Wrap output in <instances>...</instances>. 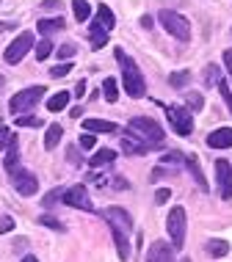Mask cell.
<instances>
[{
	"mask_svg": "<svg viewBox=\"0 0 232 262\" xmlns=\"http://www.w3.org/2000/svg\"><path fill=\"white\" fill-rule=\"evenodd\" d=\"M102 215H105V221H108L111 232H114L119 257L128 259V257H130V232H133V218H130V212L122 210V207H105Z\"/></svg>",
	"mask_w": 232,
	"mask_h": 262,
	"instance_id": "6da1fadb",
	"label": "cell"
},
{
	"mask_svg": "<svg viewBox=\"0 0 232 262\" xmlns=\"http://www.w3.org/2000/svg\"><path fill=\"white\" fill-rule=\"evenodd\" d=\"M116 61L122 63V86L128 91V97L141 100L146 89H144V75H141V69H138V63L133 58H128V53H124L122 47H116Z\"/></svg>",
	"mask_w": 232,
	"mask_h": 262,
	"instance_id": "7a4b0ae2",
	"label": "cell"
},
{
	"mask_svg": "<svg viewBox=\"0 0 232 262\" xmlns=\"http://www.w3.org/2000/svg\"><path fill=\"white\" fill-rule=\"evenodd\" d=\"M130 130L136 133V136L141 138L144 144H150V146H158L160 141L166 138L163 127L155 122V119H150V116H133V119H130Z\"/></svg>",
	"mask_w": 232,
	"mask_h": 262,
	"instance_id": "3957f363",
	"label": "cell"
},
{
	"mask_svg": "<svg viewBox=\"0 0 232 262\" xmlns=\"http://www.w3.org/2000/svg\"><path fill=\"white\" fill-rule=\"evenodd\" d=\"M158 23L163 25V31L172 33L174 39H180V41H188V39H191V25H188V19L182 17V14H177V11L163 9V11L158 14Z\"/></svg>",
	"mask_w": 232,
	"mask_h": 262,
	"instance_id": "277c9868",
	"label": "cell"
},
{
	"mask_svg": "<svg viewBox=\"0 0 232 262\" xmlns=\"http://www.w3.org/2000/svg\"><path fill=\"white\" fill-rule=\"evenodd\" d=\"M166 226H168V237H172V249H182L185 246V210L180 207H172L166 218Z\"/></svg>",
	"mask_w": 232,
	"mask_h": 262,
	"instance_id": "5b68a950",
	"label": "cell"
},
{
	"mask_svg": "<svg viewBox=\"0 0 232 262\" xmlns=\"http://www.w3.org/2000/svg\"><path fill=\"white\" fill-rule=\"evenodd\" d=\"M166 119H168V124H172V130L177 133V136L188 138L194 133L191 113H188L185 108H180V105H168V108H166Z\"/></svg>",
	"mask_w": 232,
	"mask_h": 262,
	"instance_id": "8992f818",
	"label": "cell"
},
{
	"mask_svg": "<svg viewBox=\"0 0 232 262\" xmlns=\"http://www.w3.org/2000/svg\"><path fill=\"white\" fill-rule=\"evenodd\" d=\"M36 45V39H33V33L31 31H23L19 33L17 39L11 41L9 47H6V53H3V61L6 63H19L28 55V50H31V47Z\"/></svg>",
	"mask_w": 232,
	"mask_h": 262,
	"instance_id": "52a82bcc",
	"label": "cell"
},
{
	"mask_svg": "<svg viewBox=\"0 0 232 262\" xmlns=\"http://www.w3.org/2000/svg\"><path fill=\"white\" fill-rule=\"evenodd\" d=\"M41 97H45V86H31V89H23L17 91V94L11 97L9 108L14 113H23V111H33V105H36Z\"/></svg>",
	"mask_w": 232,
	"mask_h": 262,
	"instance_id": "ba28073f",
	"label": "cell"
},
{
	"mask_svg": "<svg viewBox=\"0 0 232 262\" xmlns=\"http://www.w3.org/2000/svg\"><path fill=\"white\" fill-rule=\"evenodd\" d=\"M11 182H14V188H17V193H23V196H33L39 190V180L33 177L31 171H25V168H11Z\"/></svg>",
	"mask_w": 232,
	"mask_h": 262,
	"instance_id": "9c48e42d",
	"label": "cell"
},
{
	"mask_svg": "<svg viewBox=\"0 0 232 262\" xmlns=\"http://www.w3.org/2000/svg\"><path fill=\"white\" fill-rule=\"evenodd\" d=\"M69 207H75V210H86V212H91L94 210V204H91V199H89V190L83 188V185H75V188H69V190H64V196H61Z\"/></svg>",
	"mask_w": 232,
	"mask_h": 262,
	"instance_id": "30bf717a",
	"label": "cell"
},
{
	"mask_svg": "<svg viewBox=\"0 0 232 262\" xmlns=\"http://www.w3.org/2000/svg\"><path fill=\"white\" fill-rule=\"evenodd\" d=\"M216 174H219V193H221V199H232V166L227 160H216Z\"/></svg>",
	"mask_w": 232,
	"mask_h": 262,
	"instance_id": "8fae6325",
	"label": "cell"
},
{
	"mask_svg": "<svg viewBox=\"0 0 232 262\" xmlns=\"http://www.w3.org/2000/svg\"><path fill=\"white\" fill-rule=\"evenodd\" d=\"M150 149H152V146L144 144V141L138 138L133 130H128V133L122 136V152H124V155H144V152H150Z\"/></svg>",
	"mask_w": 232,
	"mask_h": 262,
	"instance_id": "7c38bea8",
	"label": "cell"
},
{
	"mask_svg": "<svg viewBox=\"0 0 232 262\" xmlns=\"http://www.w3.org/2000/svg\"><path fill=\"white\" fill-rule=\"evenodd\" d=\"M146 262H174V251L172 246H166L163 240H155L146 251Z\"/></svg>",
	"mask_w": 232,
	"mask_h": 262,
	"instance_id": "4fadbf2b",
	"label": "cell"
},
{
	"mask_svg": "<svg viewBox=\"0 0 232 262\" xmlns=\"http://www.w3.org/2000/svg\"><path fill=\"white\" fill-rule=\"evenodd\" d=\"M207 146L210 149H229L232 146V127H219L207 136Z\"/></svg>",
	"mask_w": 232,
	"mask_h": 262,
	"instance_id": "5bb4252c",
	"label": "cell"
},
{
	"mask_svg": "<svg viewBox=\"0 0 232 262\" xmlns=\"http://www.w3.org/2000/svg\"><path fill=\"white\" fill-rule=\"evenodd\" d=\"M185 163L188 168H191V177L196 180V185H199L202 190H210V185H207V180H205V174H202V168H199V160H196V155H185Z\"/></svg>",
	"mask_w": 232,
	"mask_h": 262,
	"instance_id": "9a60e30c",
	"label": "cell"
},
{
	"mask_svg": "<svg viewBox=\"0 0 232 262\" xmlns=\"http://www.w3.org/2000/svg\"><path fill=\"white\" fill-rule=\"evenodd\" d=\"M83 130H89V133H116L119 127L114 122H105V119H86V122H83Z\"/></svg>",
	"mask_w": 232,
	"mask_h": 262,
	"instance_id": "2e32d148",
	"label": "cell"
},
{
	"mask_svg": "<svg viewBox=\"0 0 232 262\" xmlns=\"http://www.w3.org/2000/svg\"><path fill=\"white\" fill-rule=\"evenodd\" d=\"M105 45H108V31H105L100 23H94L91 25V47H94V50H102Z\"/></svg>",
	"mask_w": 232,
	"mask_h": 262,
	"instance_id": "e0dca14e",
	"label": "cell"
},
{
	"mask_svg": "<svg viewBox=\"0 0 232 262\" xmlns=\"http://www.w3.org/2000/svg\"><path fill=\"white\" fill-rule=\"evenodd\" d=\"M210 257H224V254H229V243L227 240H221V237H213V240H207V249H205Z\"/></svg>",
	"mask_w": 232,
	"mask_h": 262,
	"instance_id": "ac0fdd59",
	"label": "cell"
},
{
	"mask_svg": "<svg viewBox=\"0 0 232 262\" xmlns=\"http://www.w3.org/2000/svg\"><path fill=\"white\" fill-rule=\"evenodd\" d=\"M97 23H100V25L105 28V31H111V28L116 25V19H114V11H111L105 3H100V6H97Z\"/></svg>",
	"mask_w": 232,
	"mask_h": 262,
	"instance_id": "d6986e66",
	"label": "cell"
},
{
	"mask_svg": "<svg viewBox=\"0 0 232 262\" xmlns=\"http://www.w3.org/2000/svg\"><path fill=\"white\" fill-rule=\"evenodd\" d=\"M39 28V33H41V36H53V33L55 31H61V28H64V19H61V17H55V19H41V23L36 25Z\"/></svg>",
	"mask_w": 232,
	"mask_h": 262,
	"instance_id": "ffe728a7",
	"label": "cell"
},
{
	"mask_svg": "<svg viewBox=\"0 0 232 262\" xmlns=\"http://www.w3.org/2000/svg\"><path fill=\"white\" fill-rule=\"evenodd\" d=\"M61 136H64L61 124H50V127H47V133H45V149H55V146H58V141H61Z\"/></svg>",
	"mask_w": 232,
	"mask_h": 262,
	"instance_id": "44dd1931",
	"label": "cell"
},
{
	"mask_svg": "<svg viewBox=\"0 0 232 262\" xmlns=\"http://www.w3.org/2000/svg\"><path fill=\"white\" fill-rule=\"evenodd\" d=\"M67 105H69V91H58V94H53L50 100H47V108H50L53 113L64 111Z\"/></svg>",
	"mask_w": 232,
	"mask_h": 262,
	"instance_id": "7402d4cb",
	"label": "cell"
},
{
	"mask_svg": "<svg viewBox=\"0 0 232 262\" xmlns=\"http://www.w3.org/2000/svg\"><path fill=\"white\" fill-rule=\"evenodd\" d=\"M116 160V152L114 149H100L97 155H91V166H105V163H114Z\"/></svg>",
	"mask_w": 232,
	"mask_h": 262,
	"instance_id": "603a6c76",
	"label": "cell"
},
{
	"mask_svg": "<svg viewBox=\"0 0 232 262\" xmlns=\"http://www.w3.org/2000/svg\"><path fill=\"white\" fill-rule=\"evenodd\" d=\"M188 80H191V72H188V69H182V72H172V75H168V86H172V89H182V86H188Z\"/></svg>",
	"mask_w": 232,
	"mask_h": 262,
	"instance_id": "cb8c5ba5",
	"label": "cell"
},
{
	"mask_svg": "<svg viewBox=\"0 0 232 262\" xmlns=\"http://www.w3.org/2000/svg\"><path fill=\"white\" fill-rule=\"evenodd\" d=\"M72 11H75V17H77V23H86L89 14H91L89 0H72Z\"/></svg>",
	"mask_w": 232,
	"mask_h": 262,
	"instance_id": "d4e9b609",
	"label": "cell"
},
{
	"mask_svg": "<svg viewBox=\"0 0 232 262\" xmlns=\"http://www.w3.org/2000/svg\"><path fill=\"white\" fill-rule=\"evenodd\" d=\"M102 91H105V100H108V102L119 100V86H116L114 77H105V80H102Z\"/></svg>",
	"mask_w": 232,
	"mask_h": 262,
	"instance_id": "484cf974",
	"label": "cell"
},
{
	"mask_svg": "<svg viewBox=\"0 0 232 262\" xmlns=\"http://www.w3.org/2000/svg\"><path fill=\"white\" fill-rule=\"evenodd\" d=\"M3 166H6V171H11V168H17V166H19V155H17V146H9V149H6Z\"/></svg>",
	"mask_w": 232,
	"mask_h": 262,
	"instance_id": "4316f807",
	"label": "cell"
},
{
	"mask_svg": "<svg viewBox=\"0 0 232 262\" xmlns=\"http://www.w3.org/2000/svg\"><path fill=\"white\" fill-rule=\"evenodd\" d=\"M50 53H53V41H50V39H41V41H36V58H39V61H45Z\"/></svg>",
	"mask_w": 232,
	"mask_h": 262,
	"instance_id": "83f0119b",
	"label": "cell"
},
{
	"mask_svg": "<svg viewBox=\"0 0 232 262\" xmlns=\"http://www.w3.org/2000/svg\"><path fill=\"white\" fill-rule=\"evenodd\" d=\"M14 144H17V136H14L9 127H0V146L9 149V146H14Z\"/></svg>",
	"mask_w": 232,
	"mask_h": 262,
	"instance_id": "f1b7e54d",
	"label": "cell"
},
{
	"mask_svg": "<svg viewBox=\"0 0 232 262\" xmlns=\"http://www.w3.org/2000/svg\"><path fill=\"white\" fill-rule=\"evenodd\" d=\"M14 124L17 127H41V119L39 116H23V113H19V116L14 119Z\"/></svg>",
	"mask_w": 232,
	"mask_h": 262,
	"instance_id": "f546056e",
	"label": "cell"
},
{
	"mask_svg": "<svg viewBox=\"0 0 232 262\" xmlns=\"http://www.w3.org/2000/svg\"><path fill=\"white\" fill-rule=\"evenodd\" d=\"M39 224H41V226H47V229L64 232V224H61L58 218H53V215H41V218H39Z\"/></svg>",
	"mask_w": 232,
	"mask_h": 262,
	"instance_id": "4dcf8cb0",
	"label": "cell"
},
{
	"mask_svg": "<svg viewBox=\"0 0 232 262\" xmlns=\"http://www.w3.org/2000/svg\"><path fill=\"white\" fill-rule=\"evenodd\" d=\"M182 160H185V152H168V155H163V160H160V163H163V166H166V163H168V166H180Z\"/></svg>",
	"mask_w": 232,
	"mask_h": 262,
	"instance_id": "1f68e13d",
	"label": "cell"
},
{
	"mask_svg": "<svg viewBox=\"0 0 232 262\" xmlns=\"http://www.w3.org/2000/svg\"><path fill=\"white\" fill-rule=\"evenodd\" d=\"M219 86V91H221V97H224V102H227V108H229V113H232V89H229V83H224V80H219L216 83Z\"/></svg>",
	"mask_w": 232,
	"mask_h": 262,
	"instance_id": "d6a6232c",
	"label": "cell"
},
{
	"mask_svg": "<svg viewBox=\"0 0 232 262\" xmlns=\"http://www.w3.org/2000/svg\"><path fill=\"white\" fill-rule=\"evenodd\" d=\"M61 196H64V190H58V188H55V190H50V193L45 196V207H47V210H50V207H55V204L61 202Z\"/></svg>",
	"mask_w": 232,
	"mask_h": 262,
	"instance_id": "836d02e7",
	"label": "cell"
},
{
	"mask_svg": "<svg viewBox=\"0 0 232 262\" xmlns=\"http://www.w3.org/2000/svg\"><path fill=\"white\" fill-rule=\"evenodd\" d=\"M75 53H77V45H72V41H67V45L58 47V58H72Z\"/></svg>",
	"mask_w": 232,
	"mask_h": 262,
	"instance_id": "e575fe53",
	"label": "cell"
},
{
	"mask_svg": "<svg viewBox=\"0 0 232 262\" xmlns=\"http://www.w3.org/2000/svg\"><path fill=\"white\" fill-rule=\"evenodd\" d=\"M221 77H219V67H213V63H210V67L205 69V83H219Z\"/></svg>",
	"mask_w": 232,
	"mask_h": 262,
	"instance_id": "d590c367",
	"label": "cell"
},
{
	"mask_svg": "<svg viewBox=\"0 0 232 262\" xmlns=\"http://www.w3.org/2000/svg\"><path fill=\"white\" fill-rule=\"evenodd\" d=\"M69 69H72V63H58V67L50 69V77H64L69 75Z\"/></svg>",
	"mask_w": 232,
	"mask_h": 262,
	"instance_id": "8d00e7d4",
	"label": "cell"
},
{
	"mask_svg": "<svg viewBox=\"0 0 232 262\" xmlns=\"http://www.w3.org/2000/svg\"><path fill=\"white\" fill-rule=\"evenodd\" d=\"M188 105H191L194 111H202V105H205V100H202V94H196V91H191V94H188Z\"/></svg>",
	"mask_w": 232,
	"mask_h": 262,
	"instance_id": "74e56055",
	"label": "cell"
},
{
	"mask_svg": "<svg viewBox=\"0 0 232 262\" xmlns=\"http://www.w3.org/2000/svg\"><path fill=\"white\" fill-rule=\"evenodd\" d=\"M14 229V218L11 215H0V235H6V232Z\"/></svg>",
	"mask_w": 232,
	"mask_h": 262,
	"instance_id": "f35d334b",
	"label": "cell"
},
{
	"mask_svg": "<svg viewBox=\"0 0 232 262\" xmlns=\"http://www.w3.org/2000/svg\"><path fill=\"white\" fill-rule=\"evenodd\" d=\"M168 196H172V190H168V188H160L158 193H155V202H158V204H166Z\"/></svg>",
	"mask_w": 232,
	"mask_h": 262,
	"instance_id": "ab89813d",
	"label": "cell"
},
{
	"mask_svg": "<svg viewBox=\"0 0 232 262\" xmlns=\"http://www.w3.org/2000/svg\"><path fill=\"white\" fill-rule=\"evenodd\" d=\"M94 144H97V138L91 136V133H86V136L80 138V146H83V149H91V146H94Z\"/></svg>",
	"mask_w": 232,
	"mask_h": 262,
	"instance_id": "60d3db41",
	"label": "cell"
},
{
	"mask_svg": "<svg viewBox=\"0 0 232 262\" xmlns=\"http://www.w3.org/2000/svg\"><path fill=\"white\" fill-rule=\"evenodd\" d=\"M75 97L80 100V97H86V80H77V86H75Z\"/></svg>",
	"mask_w": 232,
	"mask_h": 262,
	"instance_id": "b9f144b4",
	"label": "cell"
},
{
	"mask_svg": "<svg viewBox=\"0 0 232 262\" xmlns=\"http://www.w3.org/2000/svg\"><path fill=\"white\" fill-rule=\"evenodd\" d=\"M224 63H227V69H229V75H232V50L224 53Z\"/></svg>",
	"mask_w": 232,
	"mask_h": 262,
	"instance_id": "7bdbcfd3",
	"label": "cell"
},
{
	"mask_svg": "<svg viewBox=\"0 0 232 262\" xmlns=\"http://www.w3.org/2000/svg\"><path fill=\"white\" fill-rule=\"evenodd\" d=\"M61 0H45V9H58Z\"/></svg>",
	"mask_w": 232,
	"mask_h": 262,
	"instance_id": "ee69618b",
	"label": "cell"
},
{
	"mask_svg": "<svg viewBox=\"0 0 232 262\" xmlns=\"http://www.w3.org/2000/svg\"><path fill=\"white\" fill-rule=\"evenodd\" d=\"M141 25H144V28H152L155 23H152V17H146V14H144V17H141Z\"/></svg>",
	"mask_w": 232,
	"mask_h": 262,
	"instance_id": "f6af8a7d",
	"label": "cell"
},
{
	"mask_svg": "<svg viewBox=\"0 0 232 262\" xmlns=\"http://www.w3.org/2000/svg\"><path fill=\"white\" fill-rule=\"evenodd\" d=\"M9 28H14V23L9 25V23H0V31H9Z\"/></svg>",
	"mask_w": 232,
	"mask_h": 262,
	"instance_id": "bcb514c9",
	"label": "cell"
},
{
	"mask_svg": "<svg viewBox=\"0 0 232 262\" xmlns=\"http://www.w3.org/2000/svg\"><path fill=\"white\" fill-rule=\"evenodd\" d=\"M23 262H39V259H36V257H25Z\"/></svg>",
	"mask_w": 232,
	"mask_h": 262,
	"instance_id": "7dc6e473",
	"label": "cell"
}]
</instances>
